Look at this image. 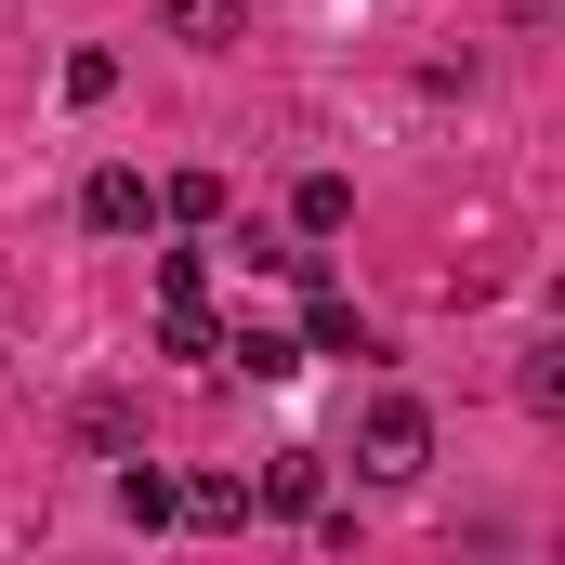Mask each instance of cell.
Wrapping results in <instances>:
<instances>
[{
  "instance_id": "cell-1",
  "label": "cell",
  "mask_w": 565,
  "mask_h": 565,
  "mask_svg": "<svg viewBox=\"0 0 565 565\" xmlns=\"http://www.w3.org/2000/svg\"><path fill=\"white\" fill-rule=\"evenodd\" d=\"M355 460H369L382 487H422V473H434V408H422V395H369V422H355Z\"/></svg>"
},
{
  "instance_id": "cell-2",
  "label": "cell",
  "mask_w": 565,
  "mask_h": 565,
  "mask_svg": "<svg viewBox=\"0 0 565 565\" xmlns=\"http://www.w3.org/2000/svg\"><path fill=\"white\" fill-rule=\"evenodd\" d=\"M302 355H342V369H355V355H382V329H369L342 289L316 277V264H302Z\"/></svg>"
},
{
  "instance_id": "cell-3",
  "label": "cell",
  "mask_w": 565,
  "mask_h": 565,
  "mask_svg": "<svg viewBox=\"0 0 565 565\" xmlns=\"http://www.w3.org/2000/svg\"><path fill=\"white\" fill-rule=\"evenodd\" d=\"M79 224H93V237H145V224H158V184H145L132 158H106V171L79 184Z\"/></svg>"
},
{
  "instance_id": "cell-4",
  "label": "cell",
  "mask_w": 565,
  "mask_h": 565,
  "mask_svg": "<svg viewBox=\"0 0 565 565\" xmlns=\"http://www.w3.org/2000/svg\"><path fill=\"white\" fill-rule=\"evenodd\" d=\"M211 355H224L237 382H289V369H302V329H264V316H237V329H224Z\"/></svg>"
},
{
  "instance_id": "cell-5",
  "label": "cell",
  "mask_w": 565,
  "mask_h": 565,
  "mask_svg": "<svg viewBox=\"0 0 565 565\" xmlns=\"http://www.w3.org/2000/svg\"><path fill=\"white\" fill-rule=\"evenodd\" d=\"M316 500H329V460H316V447H277V460H264V487H250V513H289V526H302Z\"/></svg>"
},
{
  "instance_id": "cell-6",
  "label": "cell",
  "mask_w": 565,
  "mask_h": 565,
  "mask_svg": "<svg viewBox=\"0 0 565 565\" xmlns=\"http://www.w3.org/2000/svg\"><path fill=\"white\" fill-rule=\"evenodd\" d=\"M158 26L184 53H224V40H250V0H158Z\"/></svg>"
},
{
  "instance_id": "cell-7",
  "label": "cell",
  "mask_w": 565,
  "mask_h": 565,
  "mask_svg": "<svg viewBox=\"0 0 565 565\" xmlns=\"http://www.w3.org/2000/svg\"><path fill=\"white\" fill-rule=\"evenodd\" d=\"M342 224H355V184L342 171H302L289 184V237H342Z\"/></svg>"
},
{
  "instance_id": "cell-8",
  "label": "cell",
  "mask_w": 565,
  "mask_h": 565,
  "mask_svg": "<svg viewBox=\"0 0 565 565\" xmlns=\"http://www.w3.org/2000/svg\"><path fill=\"white\" fill-rule=\"evenodd\" d=\"M158 224H224V171H158Z\"/></svg>"
},
{
  "instance_id": "cell-9",
  "label": "cell",
  "mask_w": 565,
  "mask_h": 565,
  "mask_svg": "<svg viewBox=\"0 0 565 565\" xmlns=\"http://www.w3.org/2000/svg\"><path fill=\"white\" fill-rule=\"evenodd\" d=\"M119 526H145V540L171 526V473H158V460H132V447H119Z\"/></svg>"
},
{
  "instance_id": "cell-10",
  "label": "cell",
  "mask_w": 565,
  "mask_h": 565,
  "mask_svg": "<svg viewBox=\"0 0 565 565\" xmlns=\"http://www.w3.org/2000/svg\"><path fill=\"white\" fill-rule=\"evenodd\" d=\"M158 316H211V264L198 250H158Z\"/></svg>"
},
{
  "instance_id": "cell-11",
  "label": "cell",
  "mask_w": 565,
  "mask_h": 565,
  "mask_svg": "<svg viewBox=\"0 0 565 565\" xmlns=\"http://www.w3.org/2000/svg\"><path fill=\"white\" fill-rule=\"evenodd\" d=\"M79 447L119 460V447H132V395H79Z\"/></svg>"
},
{
  "instance_id": "cell-12",
  "label": "cell",
  "mask_w": 565,
  "mask_h": 565,
  "mask_svg": "<svg viewBox=\"0 0 565 565\" xmlns=\"http://www.w3.org/2000/svg\"><path fill=\"white\" fill-rule=\"evenodd\" d=\"M119 93V53H66V106H106Z\"/></svg>"
}]
</instances>
